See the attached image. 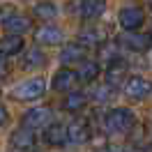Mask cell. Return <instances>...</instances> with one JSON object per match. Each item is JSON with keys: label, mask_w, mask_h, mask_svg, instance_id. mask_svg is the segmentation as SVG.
I'll list each match as a JSON object with an SVG mask.
<instances>
[{"label": "cell", "mask_w": 152, "mask_h": 152, "mask_svg": "<svg viewBox=\"0 0 152 152\" xmlns=\"http://www.w3.org/2000/svg\"><path fill=\"white\" fill-rule=\"evenodd\" d=\"M134 122H136V118L129 108H113L104 118V127L108 134H127L134 127Z\"/></svg>", "instance_id": "1"}, {"label": "cell", "mask_w": 152, "mask_h": 152, "mask_svg": "<svg viewBox=\"0 0 152 152\" xmlns=\"http://www.w3.org/2000/svg\"><path fill=\"white\" fill-rule=\"evenodd\" d=\"M46 90V83L44 78H30V81H23L12 90V97L19 99V102H32V99H39Z\"/></svg>", "instance_id": "2"}, {"label": "cell", "mask_w": 152, "mask_h": 152, "mask_svg": "<svg viewBox=\"0 0 152 152\" xmlns=\"http://www.w3.org/2000/svg\"><path fill=\"white\" fill-rule=\"evenodd\" d=\"M150 92H152V83L145 81V78H141V76H132L124 83V95L129 97V99H145Z\"/></svg>", "instance_id": "3"}, {"label": "cell", "mask_w": 152, "mask_h": 152, "mask_svg": "<svg viewBox=\"0 0 152 152\" xmlns=\"http://www.w3.org/2000/svg\"><path fill=\"white\" fill-rule=\"evenodd\" d=\"M118 21L124 30H138L145 23V14H143L141 7H124L118 14Z\"/></svg>", "instance_id": "4"}, {"label": "cell", "mask_w": 152, "mask_h": 152, "mask_svg": "<svg viewBox=\"0 0 152 152\" xmlns=\"http://www.w3.org/2000/svg\"><path fill=\"white\" fill-rule=\"evenodd\" d=\"M120 42H122L127 48H132V51H138V53H143V51H150V46H152V35H145V32H136V30H129L127 35H122V37H120Z\"/></svg>", "instance_id": "5"}, {"label": "cell", "mask_w": 152, "mask_h": 152, "mask_svg": "<svg viewBox=\"0 0 152 152\" xmlns=\"http://www.w3.org/2000/svg\"><path fill=\"white\" fill-rule=\"evenodd\" d=\"M51 108L46 106H42V108H30L28 113L23 115V127H28V129H42V127H46L51 122Z\"/></svg>", "instance_id": "6"}, {"label": "cell", "mask_w": 152, "mask_h": 152, "mask_svg": "<svg viewBox=\"0 0 152 152\" xmlns=\"http://www.w3.org/2000/svg\"><path fill=\"white\" fill-rule=\"evenodd\" d=\"M76 81H78V76H76L74 69L62 67V69H58L56 76H53V88H56L58 92H67V90H72V88L76 86Z\"/></svg>", "instance_id": "7"}, {"label": "cell", "mask_w": 152, "mask_h": 152, "mask_svg": "<svg viewBox=\"0 0 152 152\" xmlns=\"http://www.w3.org/2000/svg\"><path fill=\"white\" fill-rule=\"evenodd\" d=\"M12 148H16L21 152H28L35 148V134L28 127H19L16 132L12 134Z\"/></svg>", "instance_id": "8"}, {"label": "cell", "mask_w": 152, "mask_h": 152, "mask_svg": "<svg viewBox=\"0 0 152 152\" xmlns=\"http://www.w3.org/2000/svg\"><path fill=\"white\" fill-rule=\"evenodd\" d=\"M90 138V129L83 120H76L67 127V143H86Z\"/></svg>", "instance_id": "9"}, {"label": "cell", "mask_w": 152, "mask_h": 152, "mask_svg": "<svg viewBox=\"0 0 152 152\" xmlns=\"http://www.w3.org/2000/svg\"><path fill=\"white\" fill-rule=\"evenodd\" d=\"M106 10V0H81V16L88 21L99 19Z\"/></svg>", "instance_id": "10"}, {"label": "cell", "mask_w": 152, "mask_h": 152, "mask_svg": "<svg viewBox=\"0 0 152 152\" xmlns=\"http://www.w3.org/2000/svg\"><path fill=\"white\" fill-rule=\"evenodd\" d=\"M21 48H23V37L14 35V32L0 39V56H2V58H7V56H16Z\"/></svg>", "instance_id": "11"}, {"label": "cell", "mask_w": 152, "mask_h": 152, "mask_svg": "<svg viewBox=\"0 0 152 152\" xmlns=\"http://www.w3.org/2000/svg\"><path fill=\"white\" fill-rule=\"evenodd\" d=\"M86 56V48L83 44H67L62 51H60V62L65 65H72V62H81Z\"/></svg>", "instance_id": "12"}, {"label": "cell", "mask_w": 152, "mask_h": 152, "mask_svg": "<svg viewBox=\"0 0 152 152\" xmlns=\"http://www.w3.org/2000/svg\"><path fill=\"white\" fill-rule=\"evenodd\" d=\"M37 42L39 44H48V46H56L62 42V30L53 28V26H46V28L37 30Z\"/></svg>", "instance_id": "13"}, {"label": "cell", "mask_w": 152, "mask_h": 152, "mask_svg": "<svg viewBox=\"0 0 152 152\" xmlns=\"http://www.w3.org/2000/svg\"><path fill=\"white\" fill-rule=\"evenodd\" d=\"M44 138H46L48 145H53V148H60V145H65L67 143V127L62 124H51L44 134Z\"/></svg>", "instance_id": "14"}, {"label": "cell", "mask_w": 152, "mask_h": 152, "mask_svg": "<svg viewBox=\"0 0 152 152\" xmlns=\"http://www.w3.org/2000/svg\"><path fill=\"white\" fill-rule=\"evenodd\" d=\"M2 23H5V28L10 30V32H14V35H23L26 30H30V19L21 16V14H10V19L2 21Z\"/></svg>", "instance_id": "15"}, {"label": "cell", "mask_w": 152, "mask_h": 152, "mask_svg": "<svg viewBox=\"0 0 152 152\" xmlns=\"http://www.w3.org/2000/svg\"><path fill=\"white\" fill-rule=\"evenodd\" d=\"M97 74H99V65L92 62V60H81V67H78V81H83V83H90V81H95Z\"/></svg>", "instance_id": "16"}, {"label": "cell", "mask_w": 152, "mask_h": 152, "mask_svg": "<svg viewBox=\"0 0 152 152\" xmlns=\"http://www.w3.org/2000/svg\"><path fill=\"white\" fill-rule=\"evenodd\" d=\"M124 72H127V65H124L122 60H115V62H111V67H108V74H106V86H118L120 81H122Z\"/></svg>", "instance_id": "17"}, {"label": "cell", "mask_w": 152, "mask_h": 152, "mask_svg": "<svg viewBox=\"0 0 152 152\" xmlns=\"http://www.w3.org/2000/svg\"><path fill=\"white\" fill-rule=\"evenodd\" d=\"M86 102H88L86 92H69L65 99V108L67 111H81L86 106Z\"/></svg>", "instance_id": "18"}, {"label": "cell", "mask_w": 152, "mask_h": 152, "mask_svg": "<svg viewBox=\"0 0 152 152\" xmlns=\"http://www.w3.org/2000/svg\"><path fill=\"white\" fill-rule=\"evenodd\" d=\"M42 65H44V53L39 48H30L23 56V67L26 69H35V67H42Z\"/></svg>", "instance_id": "19"}, {"label": "cell", "mask_w": 152, "mask_h": 152, "mask_svg": "<svg viewBox=\"0 0 152 152\" xmlns=\"http://www.w3.org/2000/svg\"><path fill=\"white\" fill-rule=\"evenodd\" d=\"M56 14H58V10L53 2H39V5H35V16H39V19L48 21V19H56Z\"/></svg>", "instance_id": "20"}, {"label": "cell", "mask_w": 152, "mask_h": 152, "mask_svg": "<svg viewBox=\"0 0 152 152\" xmlns=\"http://www.w3.org/2000/svg\"><path fill=\"white\" fill-rule=\"evenodd\" d=\"M78 39H81V44H99V35H97L95 30H83L81 35H78Z\"/></svg>", "instance_id": "21"}, {"label": "cell", "mask_w": 152, "mask_h": 152, "mask_svg": "<svg viewBox=\"0 0 152 152\" xmlns=\"http://www.w3.org/2000/svg\"><path fill=\"white\" fill-rule=\"evenodd\" d=\"M5 120H7V111H5V108H2V106H0V127H2V124H5Z\"/></svg>", "instance_id": "22"}, {"label": "cell", "mask_w": 152, "mask_h": 152, "mask_svg": "<svg viewBox=\"0 0 152 152\" xmlns=\"http://www.w3.org/2000/svg\"><path fill=\"white\" fill-rule=\"evenodd\" d=\"M5 72H7V67H5V60H2V56H0V76H5Z\"/></svg>", "instance_id": "23"}, {"label": "cell", "mask_w": 152, "mask_h": 152, "mask_svg": "<svg viewBox=\"0 0 152 152\" xmlns=\"http://www.w3.org/2000/svg\"><path fill=\"white\" fill-rule=\"evenodd\" d=\"M148 5H150V10H152V0H148Z\"/></svg>", "instance_id": "24"}, {"label": "cell", "mask_w": 152, "mask_h": 152, "mask_svg": "<svg viewBox=\"0 0 152 152\" xmlns=\"http://www.w3.org/2000/svg\"><path fill=\"white\" fill-rule=\"evenodd\" d=\"M99 152H108V150H99Z\"/></svg>", "instance_id": "25"}]
</instances>
